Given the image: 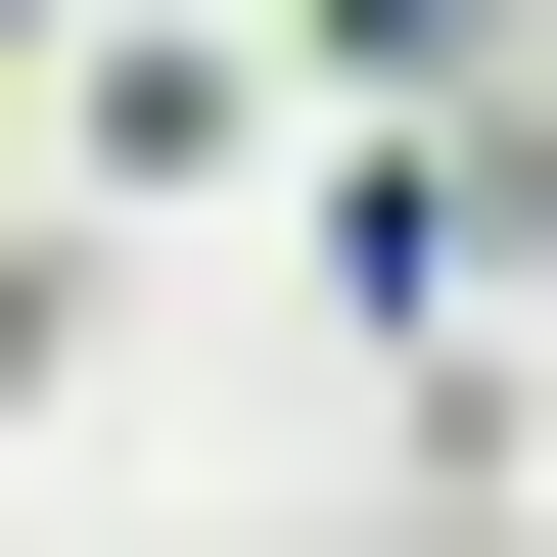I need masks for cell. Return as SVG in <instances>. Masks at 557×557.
I'll list each match as a JSON object with an SVG mask.
<instances>
[{
	"label": "cell",
	"mask_w": 557,
	"mask_h": 557,
	"mask_svg": "<svg viewBox=\"0 0 557 557\" xmlns=\"http://www.w3.org/2000/svg\"><path fill=\"white\" fill-rule=\"evenodd\" d=\"M278 94H372V139H465V94H511V0H278Z\"/></svg>",
	"instance_id": "cell-1"
}]
</instances>
